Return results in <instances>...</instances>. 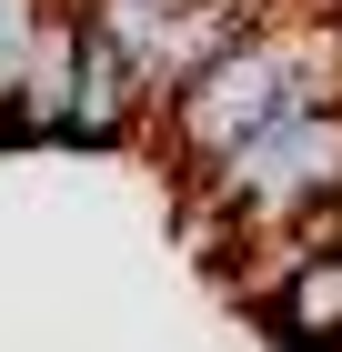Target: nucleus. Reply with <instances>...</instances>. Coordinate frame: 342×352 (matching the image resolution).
I'll use <instances>...</instances> for the list:
<instances>
[{
    "label": "nucleus",
    "mask_w": 342,
    "mask_h": 352,
    "mask_svg": "<svg viewBox=\"0 0 342 352\" xmlns=\"http://www.w3.org/2000/svg\"><path fill=\"white\" fill-rule=\"evenodd\" d=\"M302 101H342V30L332 21H252L161 111H171V151L202 171V162H222L232 141H252L262 121H282Z\"/></svg>",
    "instance_id": "1"
},
{
    "label": "nucleus",
    "mask_w": 342,
    "mask_h": 352,
    "mask_svg": "<svg viewBox=\"0 0 342 352\" xmlns=\"http://www.w3.org/2000/svg\"><path fill=\"white\" fill-rule=\"evenodd\" d=\"M202 212L232 232H312L322 212H342V101H302L202 162Z\"/></svg>",
    "instance_id": "2"
},
{
    "label": "nucleus",
    "mask_w": 342,
    "mask_h": 352,
    "mask_svg": "<svg viewBox=\"0 0 342 352\" xmlns=\"http://www.w3.org/2000/svg\"><path fill=\"white\" fill-rule=\"evenodd\" d=\"M141 111H151V91L131 81V60L81 21V41H71V121H61V141H121Z\"/></svg>",
    "instance_id": "3"
},
{
    "label": "nucleus",
    "mask_w": 342,
    "mask_h": 352,
    "mask_svg": "<svg viewBox=\"0 0 342 352\" xmlns=\"http://www.w3.org/2000/svg\"><path fill=\"white\" fill-rule=\"evenodd\" d=\"M322 242H332V262H342V212H332V221H322Z\"/></svg>",
    "instance_id": "4"
}]
</instances>
